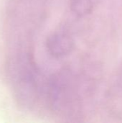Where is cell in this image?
Here are the masks:
<instances>
[{"label": "cell", "instance_id": "obj_1", "mask_svg": "<svg viewBox=\"0 0 122 123\" xmlns=\"http://www.w3.org/2000/svg\"><path fill=\"white\" fill-rule=\"evenodd\" d=\"M47 48L52 56L60 58L70 52L73 48V41L65 33H55L47 39Z\"/></svg>", "mask_w": 122, "mask_h": 123}]
</instances>
